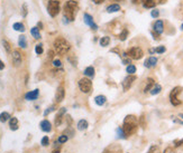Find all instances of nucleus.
Masks as SVG:
<instances>
[{
	"label": "nucleus",
	"mask_w": 183,
	"mask_h": 153,
	"mask_svg": "<svg viewBox=\"0 0 183 153\" xmlns=\"http://www.w3.org/2000/svg\"><path fill=\"white\" fill-rule=\"evenodd\" d=\"M137 126H138L137 119L134 115H127L125 117L123 123V130L126 135H130L133 133H135L137 130Z\"/></svg>",
	"instance_id": "f257e3e1"
},
{
	"label": "nucleus",
	"mask_w": 183,
	"mask_h": 153,
	"mask_svg": "<svg viewBox=\"0 0 183 153\" xmlns=\"http://www.w3.org/2000/svg\"><path fill=\"white\" fill-rule=\"evenodd\" d=\"M78 9V2L75 0H69L64 4V19H69L70 22H73L75 18Z\"/></svg>",
	"instance_id": "f03ea898"
},
{
	"label": "nucleus",
	"mask_w": 183,
	"mask_h": 153,
	"mask_svg": "<svg viewBox=\"0 0 183 153\" xmlns=\"http://www.w3.org/2000/svg\"><path fill=\"white\" fill-rule=\"evenodd\" d=\"M71 48V45L69 42H66L64 38H56L54 42V49L57 54L60 55H64L66 54Z\"/></svg>",
	"instance_id": "7ed1b4c3"
},
{
	"label": "nucleus",
	"mask_w": 183,
	"mask_h": 153,
	"mask_svg": "<svg viewBox=\"0 0 183 153\" xmlns=\"http://www.w3.org/2000/svg\"><path fill=\"white\" fill-rule=\"evenodd\" d=\"M47 11L51 17H55L60 13V1L57 0H50L47 4Z\"/></svg>",
	"instance_id": "20e7f679"
},
{
	"label": "nucleus",
	"mask_w": 183,
	"mask_h": 153,
	"mask_svg": "<svg viewBox=\"0 0 183 153\" xmlns=\"http://www.w3.org/2000/svg\"><path fill=\"white\" fill-rule=\"evenodd\" d=\"M79 88H80L82 93L89 94L91 92V89H92V82L90 81L89 78H87V77L82 78L79 82Z\"/></svg>",
	"instance_id": "39448f33"
},
{
	"label": "nucleus",
	"mask_w": 183,
	"mask_h": 153,
	"mask_svg": "<svg viewBox=\"0 0 183 153\" xmlns=\"http://www.w3.org/2000/svg\"><path fill=\"white\" fill-rule=\"evenodd\" d=\"M181 87H179V86H176V87H174V88L171 91L170 93V102L172 105H174V106H178V105H180L181 104V101L179 100V97H178V95H179L180 93H181Z\"/></svg>",
	"instance_id": "423d86ee"
},
{
	"label": "nucleus",
	"mask_w": 183,
	"mask_h": 153,
	"mask_svg": "<svg viewBox=\"0 0 183 153\" xmlns=\"http://www.w3.org/2000/svg\"><path fill=\"white\" fill-rule=\"evenodd\" d=\"M127 55L129 56V58H130V59L138 60L143 57L144 53H143L142 48H139V47H133V48H130V49L128 51Z\"/></svg>",
	"instance_id": "0eeeda50"
},
{
	"label": "nucleus",
	"mask_w": 183,
	"mask_h": 153,
	"mask_svg": "<svg viewBox=\"0 0 183 153\" xmlns=\"http://www.w3.org/2000/svg\"><path fill=\"white\" fill-rule=\"evenodd\" d=\"M136 81V76L135 75H128L124 78V81L121 82V85H123V88L125 91H128V89L132 87L133 83Z\"/></svg>",
	"instance_id": "6e6552de"
},
{
	"label": "nucleus",
	"mask_w": 183,
	"mask_h": 153,
	"mask_svg": "<svg viewBox=\"0 0 183 153\" xmlns=\"http://www.w3.org/2000/svg\"><path fill=\"white\" fill-rule=\"evenodd\" d=\"M83 18H84V22H85V24H87L88 26H90L92 29H93V30L98 29V26H97L93 22V18H92V16H90L89 13H84Z\"/></svg>",
	"instance_id": "1a4fd4ad"
},
{
	"label": "nucleus",
	"mask_w": 183,
	"mask_h": 153,
	"mask_svg": "<svg viewBox=\"0 0 183 153\" xmlns=\"http://www.w3.org/2000/svg\"><path fill=\"white\" fill-rule=\"evenodd\" d=\"M13 63L15 66H20L21 62H23V58H21V54L18 51H13Z\"/></svg>",
	"instance_id": "9d476101"
},
{
	"label": "nucleus",
	"mask_w": 183,
	"mask_h": 153,
	"mask_svg": "<svg viewBox=\"0 0 183 153\" xmlns=\"http://www.w3.org/2000/svg\"><path fill=\"white\" fill-rule=\"evenodd\" d=\"M156 64H157V58H156V57H154V56L148 57V58L144 62V66L146 68H153V67L156 66Z\"/></svg>",
	"instance_id": "9b49d317"
},
{
	"label": "nucleus",
	"mask_w": 183,
	"mask_h": 153,
	"mask_svg": "<svg viewBox=\"0 0 183 153\" xmlns=\"http://www.w3.org/2000/svg\"><path fill=\"white\" fill-rule=\"evenodd\" d=\"M164 30V24H163L162 20H156L155 24L153 26V31H155L156 34L161 35Z\"/></svg>",
	"instance_id": "f8f14e48"
},
{
	"label": "nucleus",
	"mask_w": 183,
	"mask_h": 153,
	"mask_svg": "<svg viewBox=\"0 0 183 153\" xmlns=\"http://www.w3.org/2000/svg\"><path fill=\"white\" fill-rule=\"evenodd\" d=\"M38 94H39L38 89H34V91L28 92V93L26 94L25 98L27 101H35V100H37V97H38Z\"/></svg>",
	"instance_id": "ddd939ff"
},
{
	"label": "nucleus",
	"mask_w": 183,
	"mask_h": 153,
	"mask_svg": "<svg viewBox=\"0 0 183 153\" xmlns=\"http://www.w3.org/2000/svg\"><path fill=\"white\" fill-rule=\"evenodd\" d=\"M64 95H65V92H64V88L63 86H60L57 91H56V94H55V100L57 103H61L62 101L64 100Z\"/></svg>",
	"instance_id": "4468645a"
},
{
	"label": "nucleus",
	"mask_w": 183,
	"mask_h": 153,
	"mask_svg": "<svg viewBox=\"0 0 183 153\" xmlns=\"http://www.w3.org/2000/svg\"><path fill=\"white\" fill-rule=\"evenodd\" d=\"M65 112H66V110H65L64 107H62V108L59 111V113H57V115H56V117H55V125L56 126H59V125L62 123V119H63V115H64Z\"/></svg>",
	"instance_id": "2eb2a0df"
},
{
	"label": "nucleus",
	"mask_w": 183,
	"mask_h": 153,
	"mask_svg": "<svg viewBox=\"0 0 183 153\" xmlns=\"http://www.w3.org/2000/svg\"><path fill=\"white\" fill-rule=\"evenodd\" d=\"M41 128H42V131L44 132H51L52 130V124L50 121H47V120H44L41 122Z\"/></svg>",
	"instance_id": "dca6fc26"
},
{
	"label": "nucleus",
	"mask_w": 183,
	"mask_h": 153,
	"mask_svg": "<svg viewBox=\"0 0 183 153\" xmlns=\"http://www.w3.org/2000/svg\"><path fill=\"white\" fill-rule=\"evenodd\" d=\"M88 126H89V124L87 122V120H80L78 122V130L79 131H84L88 128Z\"/></svg>",
	"instance_id": "f3484780"
},
{
	"label": "nucleus",
	"mask_w": 183,
	"mask_h": 153,
	"mask_svg": "<svg viewBox=\"0 0 183 153\" xmlns=\"http://www.w3.org/2000/svg\"><path fill=\"white\" fill-rule=\"evenodd\" d=\"M107 98L106 96H103V95H98V96H96V98H94V103L97 104V105H99V106H102L105 103H106Z\"/></svg>",
	"instance_id": "a211bd4d"
},
{
	"label": "nucleus",
	"mask_w": 183,
	"mask_h": 153,
	"mask_svg": "<svg viewBox=\"0 0 183 153\" xmlns=\"http://www.w3.org/2000/svg\"><path fill=\"white\" fill-rule=\"evenodd\" d=\"M154 84H155V82H154L153 78H147V81H146V86H145V88H144L145 93H147V92H149L151 89L153 88Z\"/></svg>",
	"instance_id": "6ab92c4d"
},
{
	"label": "nucleus",
	"mask_w": 183,
	"mask_h": 153,
	"mask_svg": "<svg viewBox=\"0 0 183 153\" xmlns=\"http://www.w3.org/2000/svg\"><path fill=\"white\" fill-rule=\"evenodd\" d=\"M142 4H143V6H144L145 8L149 9V8H154L156 2H155V0H142Z\"/></svg>",
	"instance_id": "aec40b11"
},
{
	"label": "nucleus",
	"mask_w": 183,
	"mask_h": 153,
	"mask_svg": "<svg viewBox=\"0 0 183 153\" xmlns=\"http://www.w3.org/2000/svg\"><path fill=\"white\" fill-rule=\"evenodd\" d=\"M120 10V6L118 4H112L110 6H108L107 7V11L108 13H117V11H119Z\"/></svg>",
	"instance_id": "412c9836"
},
{
	"label": "nucleus",
	"mask_w": 183,
	"mask_h": 153,
	"mask_svg": "<svg viewBox=\"0 0 183 153\" xmlns=\"http://www.w3.org/2000/svg\"><path fill=\"white\" fill-rule=\"evenodd\" d=\"M9 125H10V128L15 131V130H17L18 128V120L16 117H10L9 120Z\"/></svg>",
	"instance_id": "4be33fe9"
},
{
	"label": "nucleus",
	"mask_w": 183,
	"mask_h": 153,
	"mask_svg": "<svg viewBox=\"0 0 183 153\" xmlns=\"http://www.w3.org/2000/svg\"><path fill=\"white\" fill-rule=\"evenodd\" d=\"M30 34L34 37L35 39H39L41 38V33H39V28L38 27H33L30 29Z\"/></svg>",
	"instance_id": "5701e85b"
},
{
	"label": "nucleus",
	"mask_w": 183,
	"mask_h": 153,
	"mask_svg": "<svg viewBox=\"0 0 183 153\" xmlns=\"http://www.w3.org/2000/svg\"><path fill=\"white\" fill-rule=\"evenodd\" d=\"M18 45H19V47H21V48H26V47H27V39H26V37L24 36V35L19 36Z\"/></svg>",
	"instance_id": "b1692460"
},
{
	"label": "nucleus",
	"mask_w": 183,
	"mask_h": 153,
	"mask_svg": "<svg viewBox=\"0 0 183 153\" xmlns=\"http://www.w3.org/2000/svg\"><path fill=\"white\" fill-rule=\"evenodd\" d=\"M13 28L16 30V31H20V33H24V31H25V26L23 25L21 22H15Z\"/></svg>",
	"instance_id": "393cba45"
},
{
	"label": "nucleus",
	"mask_w": 183,
	"mask_h": 153,
	"mask_svg": "<svg viewBox=\"0 0 183 153\" xmlns=\"http://www.w3.org/2000/svg\"><path fill=\"white\" fill-rule=\"evenodd\" d=\"M84 75L88 77H93L94 75V68L92 66H89L84 69Z\"/></svg>",
	"instance_id": "a878e982"
},
{
	"label": "nucleus",
	"mask_w": 183,
	"mask_h": 153,
	"mask_svg": "<svg viewBox=\"0 0 183 153\" xmlns=\"http://www.w3.org/2000/svg\"><path fill=\"white\" fill-rule=\"evenodd\" d=\"M109 44H110V37L105 36V37H102V38L100 39V46L106 47V46H108Z\"/></svg>",
	"instance_id": "bb28decb"
},
{
	"label": "nucleus",
	"mask_w": 183,
	"mask_h": 153,
	"mask_svg": "<svg viewBox=\"0 0 183 153\" xmlns=\"http://www.w3.org/2000/svg\"><path fill=\"white\" fill-rule=\"evenodd\" d=\"M161 91H162V86L158 85V84H156V85L154 86L153 88L149 91V93L152 94V95H157V94L160 93Z\"/></svg>",
	"instance_id": "cd10ccee"
},
{
	"label": "nucleus",
	"mask_w": 183,
	"mask_h": 153,
	"mask_svg": "<svg viewBox=\"0 0 183 153\" xmlns=\"http://www.w3.org/2000/svg\"><path fill=\"white\" fill-rule=\"evenodd\" d=\"M8 120H10V114H9V113H7V112H2V113L0 114V122L5 123V122H7Z\"/></svg>",
	"instance_id": "c85d7f7f"
},
{
	"label": "nucleus",
	"mask_w": 183,
	"mask_h": 153,
	"mask_svg": "<svg viewBox=\"0 0 183 153\" xmlns=\"http://www.w3.org/2000/svg\"><path fill=\"white\" fill-rule=\"evenodd\" d=\"M126 72L129 74V75H134L135 73H136V66L135 65H128L127 68H126Z\"/></svg>",
	"instance_id": "c756f323"
},
{
	"label": "nucleus",
	"mask_w": 183,
	"mask_h": 153,
	"mask_svg": "<svg viewBox=\"0 0 183 153\" xmlns=\"http://www.w3.org/2000/svg\"><path fill=\"white\" fill-rule=\"evenodd\" d=\"M117 134H118V139H126V134H125V132H124L123 128H117Z\"/></svg>",
	"instance_id": "7c9ffc66"
},
{
	"label": "nucleus",
	"mask_w": 183,
	"mask_h": 153,
	"mask_svg": "<svg viewBox=\"0 0 183 153\" xmlns=\"http://www.w3.org/2000/svg\"><path fill=\"white\" fill-rule=\"evenodd\" d=\"M147 153H161V151H160V148L157 145H152Z\"/></svg>",
	"instance_id": "2f4dec72"
},
{
	"label": "nucleus",
	"mask_w": 183,
	"mask_h": 153,
	"mask_svg": "<svg viewBox=\"0 0 183 153\" xmlns=\"http://www.w3.org/2000/svg\"><path fill=\"white\" fill-rule=\"evenodd\" d=\"M68 140H69V136H66L65 134H63V135L59 136V139H57V142H59L60 144H62V143H65V142H66Z\"/></svg>",
	"instance_id": "473e14b6"
},
{
	"label": "nucleus",
	"mask_w": 183,
	"mask_h": 153,
	"mask_svg": "<svg viewBox=\"0 0 183 153\" xmlns=\"http://www.w3.org/2000/svg\"><path fill=\"white\" fill-rule=\"evenodd\" d=\"M127 36H128V30L127 29H124L123 33H121V34H120V36H119L120 40H126Z\"/></svg>",
	"instance_id": "72a5a7b5"
},
{
	"label": "nucleus",
	"mask_w": 183,
	"mask_h": 153,
	"mask_svg": "<svg viewBox=\"0 0 183 153\" xmlns=\"http://www.w3.org/2000/svg\"><path fill=\"white\" fill-rule=\"evenodd\" d=\"M35 51H36V54H38V55H41L43 53V45L42 44H38V45H36V47H35Z\"/></svg>",
	"instance_id": "f704fd0d"
},
{
	"label": "nucleus",
	"mask_w": 183,
	"mask_h": 153,
	"mask_svg": "<svg viewBox=\"0 0 183 153\" xmlns=\"http://www.w3.org/2000/svg\"><path fill=\"white\" fill-rule=\"evenodd\" d=\"M41 143H42L43 146H47L48 143H50V139H48V136H44V137L42 139V141H41Z\"/></svg>",
	"instance_id": "c9c22d12"
},
{
	"label": "nucleus",
	"mask_w": 183,
	"mask_h": 153,
	"mask_svg": "<svg viewBox=\"0 0 183 153\" xmlns=\"http://www.w3.org/2000/svg\"><path fill=\"white\" fill-rule=\"evenodd\" d=\"M166 48L164 46H158L157 48H155V53H157V54H163V53H165Z\"/></svg>",
	"instance_id": "e433bc0d"
},
{
	"label": "nucleus",
	"mask_w": 183,
	"mask_h": 153,
	"mask_svg": "<svg viewBox=\"0 0 183 153\" xmlns=\"http://www.w3.org/2000/svg\"><path fill=\"white\" fill-rule=\"evenodd\" d=\"M2 45H4V47H5V49H6V51H8V53H10V45H9V43L7 42V40H2Z\"/></svg>",
	"instance_id": "4c0bfd02"
},
{
	"label": "nucleus",
	"mask_w": 183,
	"mask_h": 153,
	"mask_svg": "<svg viewBox=\"0 0 183 153\" xmlns=\"http://www.w3.org/2000/svg\"><path fill=\"white\" fill-rule=\"evenodd\" d=\"M151 16L153 18H158V16H160V11H158L157 9H154V10H152V13H151Z\"/></svg>",
	"instance_id": "58836bf2"
},
{
	"label": "nucleus",
	"mask_w": 183,
	"mask_h": 153,
	"mask_svg": "<svg viewBox=\"0 0 183 153\" xmlns=\"http://www.w3.org/2000/svg\"><path fill=\"white\" fill-rule=\"evenodd\" d=\"M53 65H54L55 67H61V66H62V62H61L60 59H54Z\"/></svg>",
	"instance_id": "ea45409f"
},
{
	"label": "nucleus",
	"mask_w": 183,
	"mask_h": 153,
	"mask_svg": "<svg viewBox=\"0 0 183 153\" xmlns=\"http://www.w3.org/2000/svg\"><path fill=\"white\" fill-rule=\"evenodd\" d=\"M53 111H54V105H53V106H51V107H48V108L44 112V115H45V116H47V115L50 114L51 112H53Z\"/></svg>",
	"instance_id": "a19ab883"
},
{
	"label": "nucleus",
	"mask_w": 183,
	"mask_h": 153,
	"mask_svg": "<svg viewBox=\"0 0 183 153\" xmlns=\"http://www.w3.org/2000/svg\"><path fill=\"white\" fill-rule=\"evenodd\" d=\"M23 16H24V17L27 16V4H23Z\"/></svg>",
	"instance_id": "79ce46f5"
},
{
	"label": "nucleus",
	"mask_w": 183,
	"mask_h": 153,
	"mask_svg": "<svg viewBox=\"0 0 183 153\" xmlns=\"http://www.w3.org/2000/svg\"><path fill=\"white\" fill-rule=\"evenodd\" d=\"M69 133H70V136H73L74 135V132L71 130V128H66V131H65V135H68Z\"/></svg>",
	"instance_id": "37998d69"
},
{
	"label": "nucleus",
	"mask_w": 183,
	"mask_h": 153,
	"mask_svg": "<svg viewBox=\"0 0 183 153\" xmlns=\"http://www.w3.org/2000/svg\"><path fill=\"white\" fill-rule=\"evenodd\" d=\"M174 143H175L174 146H175V148H178V146H180V145H182V143H183V139H182V140H180V141H175Z\"/></svg>",
	"instance_id": "c03bdc74"
},
{
	"label": "nucleus",
	"mask_w": 183,
	"mask_h": 153,
	"mask_svg": "<svg viewBox=\"0 0 183 153\" xmlns=\"http://www.w3.org/2000/svg\"><path fill=\"white\" fill-rule=\"evenodd\" d=\"M172 152H173L172 148H166V149L164 150V153H172Z\"/></svg>",
	"instance_id": "a18cd8bd"
},
{
	"label": "nucleus",
	"mask_w": 183,
	"mask_h": 153,
	"mask_svg": "<svg viewBox=\"0 0 183 153\" xmlns=\"http://www.w3.org/2000/svg\"><path fill=\"white\" fill-rule=\"evenodd\" d=\"M4 68H5V64L2 63V62H1V60H0V71H2Z\"/></svg>",
	"instance_id": "49530a36"
},
{
	"label": "nucleus",
	"mask_w": 183,
	"mask_h": 153,
	"mask_svg": "<svg viewBox=\"0 0 183 153\" xmlns=\"http://www.w3.org/2000/svg\"><path fill=\"white\" fill-rule=\"evenodd\" d=\"M102 1H105V0H93L94 4H101Z\"/></svg>",
	"instance_id": "de8ad7c7"
},
{
	"label": "nucleus",
	"mask_w": 183,
	"mask_h": 153,
	"mask_svg": "<svg viewBox=\"0 0 183 153\" xmlns=\"http://www.w3.org/2000/svg\"><path fill=\"white\" fill-rule=\"evenodd\" d=\"M123 63L124 64H129V63H130V59H124Z\"/></svg>",
	"instance_id": "09e8293b"
},
{
	"label": "nucleus",
	"mask_w": 183,
	"mask_h": 153,
	"mask_svg": "<svg viewBox=\"0 0 183 153\" xmlns=\"http://www.w3.org/2000/svg\"><path fill=\"white\" fill-rule=\"evenodd\" d=\"M149 53H151V54H153V53H155V49H149Z\"/></svg>",
	"instance_id": "8fccbe9b"
},
{
	"label": "nucleus",
	"mask_w": 183,
	"mask_h": 153,
	"mask_svg": "<svg viewBox=\"0 0 183 153\" xmlns=\"http://www.w3.org/2000/svg\"><path fill=\"white\" fill-rule=\"evenodd\" d=\"M38 27H43V24H42V22H38Z\"/></svg>",
	"instance_id": "3c124183"
},
{
	"label": "nucleus",
	"mask_w": 183,
	"mask_h": 153,
	"mask_svg": "<svg viewBox=\"0 0 183 153\" xmlns=\"http://www.w3.org/2000/svg\"><path fill=\"white\" fill-rule=\"evenodd\" d=\"M181 29L183 30V24H182V25H181Z\"/></svg>",
	"instance_id": "603ef678"
},
{
	"label": "nucleus",
	"mask_w": 183,
	"mask_h": 153,
	"mask_svg": "<svg viewBox=\"0 0 183 153\" xmlns=\"http://www.w3.org/2000/svg\"><path fill=\"white\" fill-rule=\"evenodd\" d=\"M117 1H118V0H117Z\"/></svg>",
	"instance_id": "864d4df0"
}]
</instances>
